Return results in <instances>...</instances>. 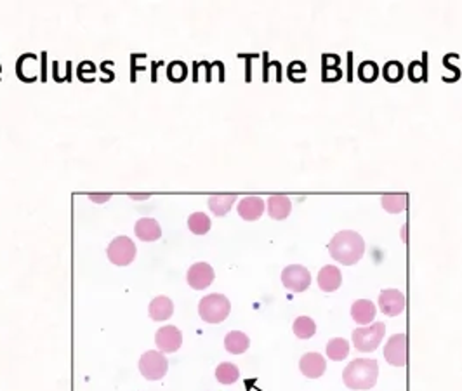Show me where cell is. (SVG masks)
Segmentation results:
<instances>
[{"mask_svg":"<svg viewBox=\"0 0 462 391\" xmlns=\"http://www.w3.org/2000/svg\"><path fill=\"white\" fill-rule=\"evenodd\" d=\"M329 252L337 263L344 266H353L363 258L365 254V240L356 232L342 230L335 233L329 242Z\"/></svg>","mask_w":462,"mask_h":391,"instance_id":"6da1fadb","label":"cell"},{"mask_svg":"<svg viewBox=\"0 0 462 391\" xmlns=\"http://www.w3.org/2000/svg\"><path fill=\"white\" fill-rule=\"evenodd\" d=\"M379 377V363L374 358H356L346 365L342 381L349 389H370Z\"/></svg>","mask_w":462,"mask_h":391,"instance_id":"7a4b0ae2","label":"cell"},{"mask_svg":"<svg viewBox=\"0 0 462 391\" xmlns=\"http://www.w3.org/2000/svg\"><path fill=\"white\" fill-rule=\"evenodd\" d=\"M231 303L222 294H208L198 304V315L207 323H221L228 318Z\"/></svg>","mask_w":462,"mask_h":391,"instance_id":"3957f363","label":"cell"},{"mask_svg":"<svg viewBox=\"0 0 462 391\" xmlns=\"http://www.w3.org/2000/svg\"><path fill=\"white\" fill-rule=\"evenodd\" d=\"M386 336V325L382 322L370 323L367 327H358L353 330V344L361 353H370L379 348Z\"/></svg>","mask_w":462,"mask_h":391,"instance_id":"277c9868","label":"cell"},{"mask_svg":"<svg viewBox=\"0 0 462 391\" xmlns=\"http://www.w3.org/2000/svg\"><path fill=\"white\" fill-rule=\"evenodd\" d=\"M169 370V362L160 351H146L139 358V372L148 381H158L165 377Z\"/></svg>","mask_w":462,"mask_h":391,"instance_id":"5b68a950","label":"cell"},{"mask_svg":"<svg viewBox=\"0 0 462 391\" xmlns=\"http://www.w3.org/2000/svg\"><path fill=\"white\" fill-rule=\"evenodd\" d=\"M136 245L129 237H117L110 242L106 249L108 259L115 264V266H129L136 258Z\"/></svg>","mask_w":462,"mask_h":391,"instance_id":"8992f818","label":"cell"},{"mask_svg":"<svg viewBox=\"0 0 462 391\" xmlns=\"http://www.w3.org/2000/svg\"><path fill=\"white\" fill-rule=\"evenodd\" d=\"M282 284L292 292H304L311 285V273L306 266L290 264L282 271Z\"/></svg>","mask_w":462,"mask_h":391,"instance_id":"52a82bcc","label":"cell"},{"mask_svg":"<svg viewBox=\"0 0 462 391\" xmlns=\"http://www.w3.org/2000/svg\"><path fill=\"white\" fill-rule=\"evenodd\" d=\"M384 358L393 367H403L408 360V337L405 334H396L387 339L384 346Z\"/></svg>","mask_w":462,"mask_h":391,"instance_id":"ba28073f","label":"cell"},{"mask_svg":"<svg viewBox=\"0 0 462 391\" xmlns=\"http://www.w3.org/2000/svg\"><path fill=\"white\" fill-rule=\"evenodd\" d=\"M155 342L160 353H176L182 344V332L174 325L160 327L155 334Z\"/></svg>","mask_w":462,"mask_h":391,"instance_id":"9c48e42d","label":"cell"},{"mask_svg":"<svg viewBox=\"0 0 462 391\" xmlns=\"http://www.w3.org/2000/svg\"><path fill=\"white\" fill-rule=\"evenodd\" d=\"M379 310L386 316H398L405 311V296L398 289H384L379 294Z\"/></svg>","mask_w":462,"mask_h":391,"instance_id":"30bf717a","label":"cell"},{"mask_svg":"<svg viewBox=\"0 0 462 391\" xmlns=\"http://www.w3.org/2000/svg\"><path fill=\"white\" fill-rule=\"evenodd\" d=\"M214 278H215V273L208 263H195L193 266H189L188 275H186L188 285L195 290L207 289V287L214 282Z\"/></svg>","mask_w":462,"mask_h":391,"instance_id":"8fae6325","label":"cell"},{"mask_svg":"<svg viewBox=\"0 0 462 391\" xmlns=\"http://www.w3.org/2000/svg\"><path fill=\"white\" fill-rule=\"evenodd\" d=\"M299 368H301V372H303L304 377L318 379L325 374L327 362H325V358H323V355H320V353H306V355H303V358L299 360Z\"/></svg>","mask_w":462,"mask_h":391,"instance_id":"7c38bea8","label":"cell"},{"mask_svg":"<svg viewBox=\"0 0 462 391\" xmlns=\"http://www.w3.org/2000/svg\"><path fill=\"white\" fill-rule=\"evenodd\" d=\"M266 204L261 197H245L238 204V216L245 221H257L264 214Z\"/></svg>","mask_w":462,"mask_h":391,"instance_id":"4fadbf2b","label":"cell"},{"mask_svg":"<svg viewBox=\"0 0 462 391\" xmlns=\"http://www.w3.org/2000/svg\"><path fill=\"white\" fill-rule=\"evenodd\" d=\"M375 313H377V308L368 299H358L351 306V318L361 327L370 325L375 318Z\"/></svg>","mask_w":462,"mask_h":391,"instance_id":"5bb4252c","label":"cell"},{"mask_svg":"<svg viewBox=\"0 0 462 391\" xmlns=\"http://www.w3.org/2000/svg\"><path fill=\"white\" fill-rule=\"evenodd\" d=\"M316 280H318V287L323 292H334L342 284V273L337 266L327 264V266H323L318 271V278Z\"/></svg>","mask_w":462,"mask_h":391,"instance_id":"9a60e30c","label":"cell"},{"mask_svg":"<svg viewBox=\"0 0 462 391\" xmlns=\"http://www.w3.org/2000/svg\"><path fill=\"white\" fill-rule=\"evenodd\" d=\"M134 233H136V237L143 242H155L162 237V228H160L156 219L141 218V219H137L136 226H134Z\"/></svg>","mask_w":462,"mask_h":391,"instance_id":"2e32d148","label":"cell"},{"mask_svg":"<svg viewBox=\"0 0 462 391\" xmlns=\"http://www.w3.org/2000/svg\"><path fill=\"white\" fill-rule=\"evenodd\" d=\"M290 211H292V202H290L289 197L271 195L268 199V214H270V218L282 221V219L289 218Z\"/></svg>","mask_w":462,"mask_h":391,"instance_id":"e0dca14e","label":"cell"},{"mask_svg":"<svg viewBox=\"0 0 462 391\" xmlns=\"http://www.w3.org/2000/svg\"><path fill=\"white\" fill-rule=\"evenodd\" d=\"M148 313H150L151 320H155V322H163V320H169L170 316H172V313H174V303L167 296H158V297H155V299L150 303Z\"/></svg>","mask_w":462,"mask_h":391,"instance_id":"ac0fdd59","label":"cell"},{"mask_svg":"<svg viewBox=\"0 0 462 391\" xmlns=\"http://www.w3.org/2000/svg\"><path fill=\"white\" fill-rule=\"evenodd\" d=\"M249 336H245L240 330H231L228 336L224 337V348L226 351H229L231 355H242L249 349Z\"/></svg>","mask_w":462,"mask_h":391,"instance_id":"d6986e66","label":"cell"},{"mask_svg":"<svg viewBox=\"0 0 462 391\" xmlns=\"http://www.w3.org/2000/svg\"><path fill=\"white\" fill-rule=\"evenodd\" d=\"M237 202V195H212L208 199V209L215 216H226L231 211L233 204Z\"/></svg>","mask_w":462,"mask_h":391,"instance_id":"ffe728a7","label":"cell"},{"mask_svg":"<svg viewBox=\"0 0 462 391\" xmlns=\"http://www.w3.org/2000/svg\"><path fill=\"white\" fill-rule=\"evenodd\" d=\"M381 204L389 214H400L408 206V195L405 193H394V195H382Z\"/></svg>","mask_w":462,"mask_h":391,"instance_id":"44dd1931","label":"cell"},{"mask_svg":"<svg viewBox=\"0 0 462 391\" xmlns=\"http://www.w3.org/2000/svg\"><path fill=\"white\" fill-rule=\"evenodd\" d=\"M327 356L334 362H342L349 355V342L344 337H334L327 344Z\"/></svg>","mask_w":462,"mask_h":391,"instance_id":"7402d4cb","label":"cell"},{"mask_svg":"<svg viewBox=\"0 0 462 391\" xmlns=\"http://www.w3.org/2000/svg\"><path fill=\"white\" fill-rule=\"evenodd\" d=\"M292 330L299 339H311L316 332V323L309 316H297L292 323Z\"/></svg>","mask_w":462,"mask_h":391,"instance_id":"603a6c76","label":"cell"},{"mask_svg":"<svg viewBox=\"0 0 462 391\" xmlns=\"http://www.w3.org/2000/svg\"><path fill=\"white\" fill-rule=\"evenodd\" d=\"M238 377H240V370H238V367L235 363L222 362L215 368V379L221 384H233V382L238 381Z\"/></svg>","mask_w":462,"mask_h":391,"instance_id":"cb8c5ba5","label":"cell"},{"mask_svg":"<svg viewBox=\"0 0 462 391\" xmlns=\"http://www.w3.org/2000/svg\"><path fill=\"white\" fill-rule=\"evenodd\" d=\"M210 226H212L210 218H208L205 212H193L188 218V228L189 232L195 235H205L210 230Z\"/></svg>","mask_w":462,"mask_h":391,"instance_id":"d4e9b609","label":"cell"},{"mask_svg":"<svg viewBox=\"0 0 462 391\" xmlns=\"http://www.w3.org/2000/svg\"><path fill=\"white\" fill-rule=\"evenodd\" d=\"M382 75L387 82H400L405 75V68L400 61H387L382 68Z\"/></svg>","mask_w":462,"mask_h":391,"instance_id":"484cf974","label":"cell"},{"mask_svg":"<svg viewBox=\"0 0 462 391\" xmlns=\"http://www.w3.org/2000/svg\"><path fill=\"white\" fill-rule=\"evenodd\" d=\"M358 77L361 82H374L379 77V66L374 61H363L358 66Z\"/></svg>","mask_w":462,"mask_h":391,"instance_id":"4316f807","label":"cell"},{"mask_svg":"<svg viewBox=\"0 0 462 391\" xmlns=\"http://www.w3.org/2000/svg\"><path fill=\"white\" fill-rule=\"evenodd\" d=\"M186 75H188V68H186V65L182 61H174L169 65V68H167V77L170 78L172 82H181L184 80Z\"/></svg>","mask_w":462,"mask_h":391,"instance_id":"83f0119b","label":"cell"},{"mask_svg":"<svg viewBox=\"0 0 462 391\" xmlns=\"http://www.w3.org/2000/svg\"><path fill=\"white\" fill-rule=\"evenodd\" d=\"M407 73L412 82H420L426 78V68H424V65L420 61H412L410 65H408Z\"/></svg>","mask_w":462,"mask_h":391,"instance_id":"f1b7e54d","label":"cell"},{"mask_svg":"<svg viewBox=\"0 0 462 391\" xmlns=\"http://www.w3.org/2000/svg\"><path fill=\"white\" fill-rule=\"evenodd\" d=\"M323 80H339L341 78V70L339 68H323Z\"/></svg>","mask_w":462,"mask_h":391,"instance_id":"f546056e","label":"cell"},{"mask_svg":"<svg viewBox=\"0 0 462 391\" xmlns=\"http://www.w3.org/2000/svg\"><path fill=\"white\" fill-rule=\"evenodd\" d=\"M87 197L92 200V202H96V204L108 202V200L111 199V195H110V193H91V195H87Z\"/></svg>","mask_w":462,"mask_h":391,"instance_id":"4dcf8cb0","label":"cell"},{"mask_svg":"<svg viewBox=\"0 0 462 391\" xmlns=\"http://www.w3.org/2000/svg\"><path fill=\"white\" fill-rule=\"evenodd\" d=\"M129 197L132 200H146L148 197H151V195H150V193H144V195H136V193H132V195H129Z\"/></svg>","mask_w":462,"mask_h":391,"instance_id":"1f68e13d","label":"cell"},{"mask_svg":"<svg viewBox=\"0 0 462 391\" xmlns=\"http://www.w3.org/2000/svg\"><path fill=\"white\" fill-rule=\"evenodd\" d=\"M407 235H408V232H407V226H403V232H401V237H403V242H407L408 238H407Z\"/></svg>","mask_w":462,"mask_h":391,"instance_id":"d6a6232c","label":"cell"}]
</instances>
